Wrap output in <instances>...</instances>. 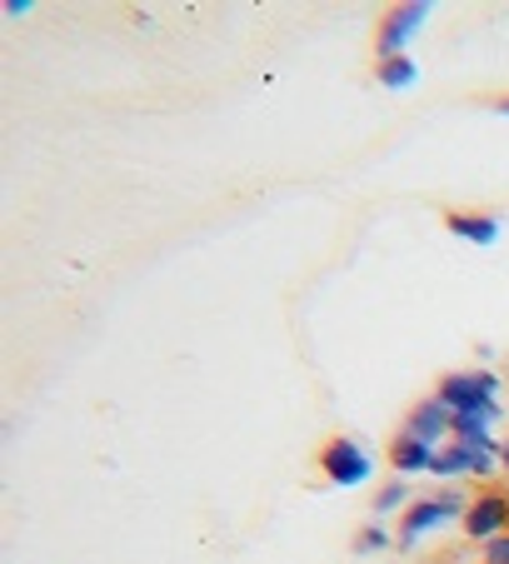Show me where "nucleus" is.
Segmentation results:
<instances>
[{"mask_svg":"<svg viewBox=\"0 0 509 564\" xmlns=\"http://www.w3.org/2000/svg\"><path fill=\"white\" fill-rule=\"evenodd\" d=\"M465 505H469V495H465V490L420 495V500H414L410 510L400 514V524H394V544H400V550H414V544H420L424 534H435V530H445V524L465 520Z\"/></svg>","mask_w":509,"mask_h":564,"instance_id":"f257e3e1","label":"nucleus"},{"mask_svg":"<svg viewBox=\"0 0 509 564\" xmlns=\"http://www.w3.org/2000/svg\"><path fill=\"white\" fill-rule=\"evenodd\" d=\"M320 475L335 485V490H355V485H370L375 475V455L360 445L355 435H335L320 445Z\"/></svg>","mask_w":509,"mask_h":564,"instance_id":"f03ea898","label":"nucleus"},{"mask_svg":"<svg viewBox=\"0 0 509 564\" xmlns=\"http://www.w3.org/2000/svg\"><path fill=\"white\" fill-rule=\"evenodd\" d=\"M435 6L430 0H404V6H390L380 15V31H375V61H390V55H410V41L430 25Z\"/></svg>","mask_w":509,"mask_h":564,"instance_id":"7ed1b4c3","label":"nucleus"},{"mask_svg":"<svg viewBox=\"0 0 509 564\" xmlns=\"http://www.w3.org/2000/svg\"><path fill=\"white\" fill-rule=\"evenodd\" d=\"M499 390H505V380H499L495 370H450V375H440V384H435V394L455 415L459 410L499 405Z\"/></svg>","mask_w":509,"mask_h":564,"instance_id":"20e7f679","label":"nucleus"},{"mask_svg":"<svg viewBox=\"0 0 509 564\" xmlns=\"http://www.w3.org/2000/svg\"><path fill=\"white\" fill-rule=\"evenodd\" d=\"M469 544H489L499 534H509V490H479L469 495L465 520H459Z\"/></svg>","mask_w":509,"mask_h":564,"instance_id":"39448f33","label":"nucleus"},{"mask_svg":"<svg viewBox=\"0 0 509 564\" xmlns=\"http://www.w3.org/2000/svg\"><path fill=\"white\" fill-rule=\"evenodd\" d=\"M404 435L424 440V445H445V440H455V410L440 400V394H424L420 405H410V415H404Z\"/></svg>","mask_w":509,"mask_h":564,"instance_id":"423d86ee","label":"nucleus"},{"mask_svg":"<svg viewBox=\"0 0 509 564\" xmlns=\"http://www.w3.org/2000/svg\"><path fill=\"white\" fill-rule=\"evenodd\" d=\"M445 230L455 235V240H465V246H475V250H489L499 240V215H489V210H450L445 215Z\"/></svg>","mask_w":509,"mask_h":564,"instance_id":"0eeeda50","label":"nucleus"},{"mask_svg":"<svg viewBox=\"0 0 509 564\" xmlns=\"http://www.w3.org/2000/svg\"><path fill=\"white\" fill-rule=\"evenodd\" d=\"M385 459H390V469L400 479H410V475H430V465H435V445H424V440H414V435H394L390 440V449H385Z\"/></svg>","mask_w":509,"mask_h":564,"instance_id":"6e6552de","label":"nucleus"},{"mask_svg":"<svg viewBox=\"0 0 509 564\" xmlns=\"http://www.w3.org/2000/svg\"><path fill=\"white\" fill-rule=\"evenodd\" d=\"M375 80L385 90H414L420 86V65H414V55H390V61H375Z\"/></svg>","mask_w":509,"mask_h":564,"instance_id":"1a4fd4ad","label":"nucleus"},{"mask_svg":"<svg viewBox=\"0 0 509 564\" xmlns=\"http://www.w3.org/2000/svg\"><path fill=\"white\" fill-rule=\"evenodd\" d=\"M469 455V479H489L499 469V449H505V440L495 435H479V440H459Z\"/></svg>","mask_w":509,"mask_h":564,"instance_id":"9d476101","label":"nucleus"},{"mask_svg":"<svg viewBox=\"0 0 509 564\" xmlns=\"http://www.w3.org/2000/svg\"><path fill=\"white\" fill-rule=\"evenodd\" d=\"M505 420V405H479V410H459L455 415V440H479L495 435V425Z\"/></svg>","mask_w":509,"mask_h":564,"instance_id":"9b49d317","label":"nucleus"},{"mask_svg":"<svg viewBox=\"0 0 509 564\" xmlns=\"http://www.w3.org/2000/svg\"><path fill=\"white\" fill-rule=\"evenodd\" d=\"M414 505V495H410V479H385L380 490H375V520H390V514H404Z\"/></svg>","mask_w":509,"mask_h":564,"instance_id":"f8f14e48","label":"nucleus"},{"mask_svg":"<svg viewBox=\"0 0 509 564\" xmlns=\"http://www.w3.org/2000/svg\"><path fill=\"white\" fill-rule=\"evenodd\" d=\"M430 475L440 479H469V455L459 440H445V445L435 449V465H430Z\"/></svg>","mask_w":509,"mask_h":564,"instance_id":"ddd939ff","label":"nucleus"},{"mask_svg":"<svg viewBox=\"0 0 509 564\" xmlns=\"http://www.w3.org/2000/svg\"><path fill=\"white\" fill-rule=\"evenodd\" d=\"M394 544V530L385 520H370V524H360L355 530V540H350V550L355 554H380V550H390Z\"/></svg>","mask_w":509,"mask_h":564,"instance_id":"4468645a","label":"nucleus"},{"mask_svg":"<svg viewBox=\"0 0 509 564\" xmlns=\"http://www.w3.org/2000/svg\"><path fill=\"white\" fill-rule=\"evenodd\" d=\"M479 564H509V534H499V540L479 544Z\"/></svg>","mask_w":509,"mask_h":564,"instance_id":"2eb2a0df","label":"nucleus"},{"mask_svg":"<svg viewBox=\"0 0 509 564\" xmlns=\"http://www.w3.org/2000/svg\"><path fill=\"white\" fill-rule=\"evenodd\" d=\"M495 116H505V120H509V96H499V100H495Z\"/></svg>","mask_w":509,"mask_h":564,"instance_id":"dca6fc26","label":"nucleus"},{"mask_svg":"<svg viewBox=\"0 0 509 564\" xmlns=\"http://www.w3.org/2000/svg\"><path fill=\"white\" fill-rule=\"evenodd\" d=\"M499 469L509 475V435H505V449H499Z\"/></svg>","mask_w":509,"mask_h":564,"instance_id":"f3484780","label":"nucleus"}]
</instances>
